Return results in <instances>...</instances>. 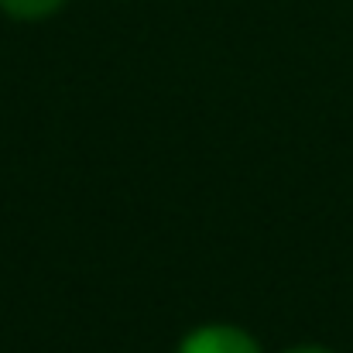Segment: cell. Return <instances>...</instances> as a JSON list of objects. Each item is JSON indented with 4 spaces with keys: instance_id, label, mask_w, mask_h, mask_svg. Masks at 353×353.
<instances>
[{
    "instance_id": "cell-2",
    "label": "cell",
    "mask_w": 353,
    "mask_h": 353,
    "mask_svg": "<svg viewBox=\"0 0 353 353\" xmlns=\"http://www.w3.org/2000/svg\"><path fill=\"white\" fill-rule=\"evenodd\" d=\"M65 0H0V7L10 14V17H21V21H38V17H48L62 7Z\"/></svg>"
},
{
    "instance_id": "cell-1",
    "label": "cell",
    "mask_w": 353,
    "mask_h": 353,
    "mask_svg": "<svg viewBox=\"0 0 353 353\" xmlns=\"http://www.w3.org/2000/svg\"><path fill=\"white\" fill-rule=\"evenodd\" d=\"M179 353H261L257 343L234 326H206L185 336Z\"/></svg>"
},
{
    "instance_id": "cell-3",
    "label": "cell",
    "mask_w": 353,
    "mask_h": 353,
    "mask_svg": "<svg viewBox=\"0 0 353 353\" xmlns=\"http://www.w3.org/2000/svg\"><path fill=\"white\" fill-rule=\"evenodd\" d=\"M288 353H330V350H323V347H299V350H288Z\"/></svg>"
}]
</instances>
